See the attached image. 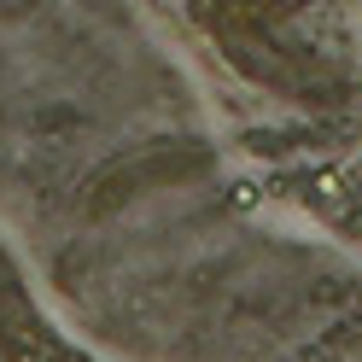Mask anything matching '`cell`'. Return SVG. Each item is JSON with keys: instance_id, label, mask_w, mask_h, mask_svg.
<instances>
[{"instance_id": "7a4b0ae2", "label": "cell", "mask_w": 362, "mask_h": 362, "mask_svg": "<svg viewBox=\"0 0 362 362\" xmlns=\"http://www.w3.org/2000/svg\"><path fill=\"white\" fill-rule=\"evenodd\" d=\"M228 205H234V211H252V205H257V187H252V181H240V187L228 193Z\"/></svg>"}, {"instance_id": "6da1fadb", "label": "cell", "mask_w": 362, "mask_h": 362, "mask_svg": "<svg viewBox=\"0 0 362 362\" xmlns=\"http://www.w3.org/2000/svg\"><path fill=\"white\" fill-rule=\"evenodd\" d=\"M310 193H315V199H345V175H333V170H322V175L310 181Z\"/></svg>"}]
</instances>
